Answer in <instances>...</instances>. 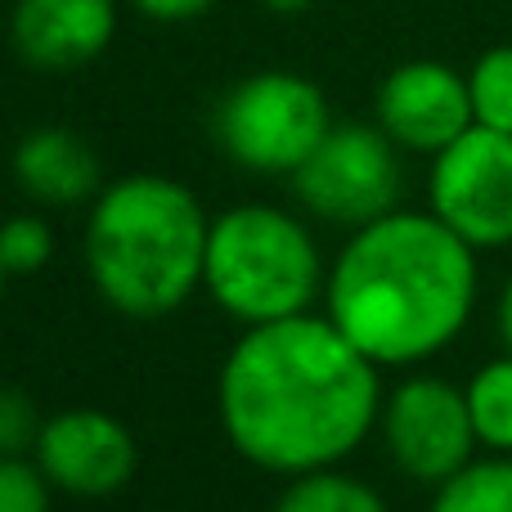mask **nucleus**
Masks as SVG:
<instances>
[{
	"label": "nucleus",
	"instance_id": "1",
	"mask_svg": "<svg viewBox=\"0 0 512 512\" xmlns=\"http://www.w3.org/2000/svg\"><path fill=\"white\" fill-rule=\"evenodd\" d=\"M378 373L328 315L256 324L230 346L216 378L221 427L252 468L274 477L337 468L382 418Z\"/></svg>",
	"mask_w": 512,
	"mask_h": 512
},
{
	"label": "nucleus",
	"instance_id": "2",
	"mask_svg": "<svg viewBox=\"0 0 512 512\" xmlns=\"http://www.w3.org/2000/svg\"><path fill=\"white\" fill-rule=\"evenodd\" d=\"M477 248L436 212H396L351 230L324 279V315L378 369L441 355L477 310Z\"/></svg>",
	"mask_w": 512,
	"mask_h": 512
},
{
	"label": "nucleus",
	"instance_id": "3",
	"mask_svg": "<svg viewBox=\"0 0 512 512\" xmlns=\"http://www.w3.org/2000/svg\"><path fill=\"white\" fill-rule=\"evenodd\" d=\"M203 203L171 176H122L104 185L86 221V270L95 292L126 319L176 315L207 265Z\"/></svg>",
	"mask_w": 512,
	"mask_h": 512
},
{
	"label": "nucleus",
	"instance_id": "4",
	"mask_svg": "<svg viewBox=\"0 0 512 512\" xmlns=\"http://www.w3.org/2000/svg\"><path fill=\"white\" fill-rule=\"evenodd\" d=\"M324 279L328 265L301 216L243 203L212 221L203 288L243 328L306 315L324 297Z\"/></svg>",
	"mask_w": 512,
	"mask_h": 512
},
{
	"label": "nucleus",
	"instance_id": "5",
	"mask_svg": "<svg viewBox=\"0 0 512 512\" xmlns=\"http://www.w3.org/2000/svg\"><path fill=\"white\" fill-rule=\"evenodd\" d=\"M333 131L324 90L301 72H252L216 104V144L256 176H292Z\"/></svg>",
	"mask_w": 512,
	"mask_h": 512
},
{
	"label": "nucleus",
	"instance_id": "6",
	"mask_svg": "<svg viewBox=\"0 0 512 512\" xmlns=\"http://www.w3.org/2000/svg\"><path fill=\"white\" fill-rule=\"evenodd\" d=\"M400 144L378 122H333L315 153L292 171L301 207L328 225H360L396 212L405 171H400Z\"/></svg>",
	"mask_w": 512,
	"mask_h": 512
},
{
	"label": "nucleus",
	"instance_id": "7",
	"mask_svg": "<svg viewBox=\"0 0 512 512\" xmlns=\"http://www.w3.org/2000/svg\"><path fill=\"white\" fill-rule=\"evenodd\" d=\"M427 212H436L477 252L512 243V135L472 122L432 153Z\"/></svg>",
	"mask_w": 512,
	"mask_h": 512
},
{
	"label": "nucleus",
	"instance_id": "8",
	"mask_svg": "<svg viewBox=\"0 0 512 512\" xmlns=\"http://www.w3.org/2000/svg\"><path fill=\"white\" fill-rule=\"evenodd\" d=\"M378 427L391 463L423 486H441L445 477L468 468L481 445L463 387L432 373L396 382L382 400Z\"/></svg>",
	"mask_w": 512,
	"mask_h": 512
},
{
	"label": "nucleus",
	"instance_id": "9",
	"mask_svg": "<svg viewBox=\"0 0 512 512\" xmlns=\"http://www.w3.org/2000/svg\"><path fill=\"white\" fill-rule=\"evenodd\" d=\"M32 459L54 490L77 499H108L140 472V445L131 427L104 409H63L41 423Z\"/></svg>",
	"mask_w": 512,
	"mask_h": 512
},
{
	"label": "nucleus",
	"instance_id": "10",
	"mask_svg": "<svg viewBox=\"0 0 512 512\" xmlns=\"http://www.w3.org/2000/svg\"><path fill=\"white\" fill-rule=\"evenodd\" d=\"M373 113L382 131L409 153H441L477 122L468 72L441 59H409L391 68L378 86Z\"/></svg>",
	"mask_w": 512,
	"mask_h": 512
},
{
	"label": "nucleus",
	"instance_id": "11",
	"mask_svg": "<svg viewBox=\"0 0 512 512\" xmlns=\"http://www.w3.org/2000/svg\"><path fill=\"white\" fill-rule=\"evenodd\" d=\"M117 36V0H18L9 41L18 59L41 72L95 63Z\"/></svg>",
	"mask_w": 512,
	"mask_h": 512
},
{
	"label": "nucleus",
	"instance_id": "12",
	"mask_svg": "<svg viewBox=\"0 0 512 512\" xmlns=\"http://www.w3.org/2000/svg\"><path fill=\"white\" fill-rule=\"evenodd\" d=\"M14 180L41 207H81L104 189L99 153L68 126H36L14 144Z\"/></svg>",
	"mask_w": 512,
	"mask_h": 512
},
{
	"label": "nucleus",
	"instance_id": "13",
	"mask_svg": "<svg viewBox=\"0 0 512 512\" xmlns=\"http://www.w3.org/2000/svg\"><path fill=\"white\" fill-rule=\"evenodd\" d=\"M270 512H391V508L369 481L337 468H319L288 477V486L279 490Z\"/></svg>",
	"mask_w": 512,
	"mask_h": 512
},
{
	"label": "nucleus",
	"instance_id": "14",
	"mask_svg": "<svg viewBox=\"0 0 512 512\" xmlns=\"http://www.w3.org/2000/svg\"><path fill=\"white\" fill-rule=\"evenodd\" d=\"M432 512H512V454L472 459L445 477L432 495Z\"/></svg>",
	"mask_w": 512,
	"mask_h": 512
},
{
	"label": "nucleus",
	"instance_id": "15",
	"mask_svg": "<svg viewBox=\"0 0 512 512\" xmlns=\"http://www.w3.org/2000/svg\"><path fill=\"white\" fill-rule=\"evenodd\" d=\"M463 396H468L477 441L490 454H512V351L481 364L468 378Z\"/></svg>",
	"mask_w": 512,
	"mask_h": 512
},
{
	"label": "nucleus",
	"instance_id": "16",
	"mask_svg": "<svg viewBox=\"0 0 512 512\" xmlns=\"http://www.w3.org/2000/svg\"><path fill=\"white\" fill-rule=\"evenodd\" d=\"M472 90V117L477 126L512 135V45H490L468 68Z\"/></svg>",
	"mask_w": 512,
	"mask_h": 512
},
{
	"label": "nucleus",
	"instance_id": "17",
	"mask_svg": "<svg viewBox=\"0 0 512 512\" xmlns=\"http://www.w3.org/2000/svg\"><path fill=\"white\" fill-rule=\"evenodd\" d=\"M54 256V230L45 216L18 212L9 221H0V261L9 274H36L45 270Z\"/></svg>",
	"mask_w": 512,
	"mask_h": 512
},
{
	"label": "nucleus",
	"instance_id": "18",
	"mask_svg": "<svg viewBox=\"0 0 512 512\" xmlns=\"http://www.w3.org/2000/svg\"><path fill=\"white\" fill-rule=\"evenodd\" d=\"M50 477L27 454H0V512H50Z\"/></svg>",
	"mask_w": 512,
	"mask_h": 512
},
{
	"label": "nucleus",
	"instance_id": "19",
	"mask_svg": "<svg viewBox=\"0 0 512 512\" xmlns=\"http://www.w3.org/2000/svg\"><path fill=\"white\" fill-rule=\"evenodd\" d=\"M45 418L36 414L32 396L14 387H0V454H27L36 450Z\"/></svg>",
	"mask_w": 512,
	"mask_h": 512
},
{
	"label": "nucleus",
	"instance_id": "20",
	"mask_svg": "<svg viewBox=\"0 0 512 512\" xmlns=\"http://www.w3.org/2000/svg\"><path fill=\"white\" fill-rule=\"evenodd\" d=\"M131 5L153 23H189V18H203L207 9H216L221 0H131Z\"/></svg>",
	"mask_w": 512,
	"mask_h": 512
},
{
	"label": "nucleus",
	"instance_id": "21",
	"mask_svg": "<svg viewBox=\"0 0 512 512\" xmlns=\"http://www.w3.org/2000/svg\"><path fill=\"white\" fill-rule=\"evenodd\" d=\"M495 319H499V337H504V346L512 351V274H508L504 292H499V310H495Z\"/></svg>",
	"mask_w": 512,
	"mask_h": 512
},
{
	"label": "nucleus",
	"instance_id": "22",
	"mask_svg": "<svg viewBox=\"0 0 512 512\" xmlns=\"http://www.w3.org/2000/svg\"><path fill=\"white\" fill-rule=\"evenodd\" d=\"M265 9H274V14H301V9H310L315 0H261Z\"/></svg>",
	"mask_w": 512,
	"mask_h": 512
},
{
	"label": "nucleus",
	"instance_id": "23",
	"mask_svg": "<svg viewBox=\"0 0 512 512\" xmlns=\"http://www.w3.org/2000/svg\"><path fill=\"white\" fill-rule=\"evenodd\" d=\"M5 279H9V270H5V261H0V292H5Z\"/></svg>",
	"mask_w": 512,
	"mask_h": 512
}]
</instances>
